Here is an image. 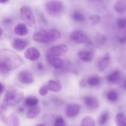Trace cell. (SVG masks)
Instances as JSON below:
<instances>
[{"mask_svg": "<svg viewBox=\"0 0 126 126\" xmlns=\"http://www.w3.org/2000/svg\"><path fill=\"white\" fill-rule=\"evenodd\" d=\"M23 63L22 57L7 49L0 50V75L5 76L19 68Z\"/></svg>", "mask_w": 126, "mask_h": 126, "instance_id": "6da1fadb", "label": "cell"}, {"mask_svg": "<svg viewBox=\"0 0 126 126\" xmlns=\"http://www.w3.org/2000/svg\"><path fill=\"white\" fill-rule=\"evenodd\" d=\"M60 32L55 29L44 30L36 32L33 36L35 42L41 43H47L54 42L61 38Z\"/></svg>", "mask_w": 126, "mask_h": 126, "instance_id": "7a4b0ae2", "label": "cell"}, {"mask_svg": "<svg viewBox=\"0 0 126 126\" xmlns=\"http://www.w3.org/2000/svg\"><path fill=\"white\" fill-rule=\"evenodd\" d=\"M23 98L22 92L15 90H10L6 94L3 103L8 106H14L22 101Z\"/></svg>", "mask_w": 126, "mask_h": 126, "instance_id": "3957f363", "label": "cell"}, {"mask_svg": "<svg viewBox=\"0 0 126 126\" xmlns=\"http://www.w3.org/2000/svg\"><path fill=\"white\" fill-rule=\"evenodd\" d=\"M45 8L49 14L57 15L63 11L64 6L63 3L59 0H51L46 3Z\"/></svg>", "mask_w": 126, "mask_h": 126, "instance_id": "277c9868", "label": "cell"}, {"mask_svg": "<svg viewBox=\"0 0 126 126\" xmlns=\"http://www.w3.org/2000/svg\"><path fill=\"white\" fill-rule=\"evenodd\" d=\"M20 13L23 20L28 26L33 28L36 25V20L31 9L27 6L20 8Z\"/></svg>", "mask_w": 126, "mask_h": 126, "instance_id": "5b68a950", "label": "cell"}, {"mask_svg": "<svg viewBox=\"0 0 126 126\" xmlns=\"http://www.w3.org/2000/svg\"><path fill=\"white\" fill-rule=\"evenodd\" d=\"M46 59L48 64L56 69H62L64 67V62L58 56L47 53Z\"/></svg>", "mask_w": 126, "mask_h": 126, "instance_id": "8992f818", "label": "cell"}, {"mask_svg": "<svg viewBox=\"0 0 126 126\" xmlns=\"http://www.w3.org/2000/svg\"><path fill=\"white\" fill-rule=\"evenodd\" d=\"M70 39L72 42L78 44H81L87 42V37L82 31L76 30L71 33Z\"/></svg>", "mask_w": 126, "mask_h": 126, "instance_id": "52a82bcc", "label": "cell"}, {"mask_svg": "<svg viewBox=\"0 0 126 126\" xmlns=\"http://www.w3.org/2000/svg\"><path fill=\"white\" fill-rule=\"evenodd\" d=\"M68 50L67 46L65 44H62L51 47L47 53L57 56H62L66 54Z\"/></svg>", "mask_w": 126, "mask_h": 126, "instance_id": "ba28073f", "label": "cell"}, {"mask_svg": "<svg viewBox=\"0 0 126 126\" xmlns=\"http://www.w3.org/2000/svg\"><path fill=\"white\" fill-rule=\"evenodd\" d=\"M24 56L26 59L33 62L36 61L40 57L39 51L34 47L29 48L26 51Z\"/></svg>", "mask_w": 126, "mask_h": 126, "instance_id": "9c48e42d", "label": "cell"}, {"mask_svg": "<svg viewBox=\"0 0 126 126\" xmlns=\"http://www.w3.org/2000/svg\"><path fill=\"white\" fill-rule=\"evenodd\" d=\"M80 109V106L77 104H69L65 108V114L69 117H75L79 114Z\"/></svg>", "mask_w": 126, "mask_h": 126, "instance_id": "30bf717a", "label": "cell"}, {"mask_svg": "<svg viewBox=\"0 0 126 126\" xmlns=\"http://www.w3.org/2000/svg\"><path fill=\"white\" fill-rule=\"evenodd\" d=\"M83 102L85 106L90 110H95L99 105L98 99L93 96H86L83 99Z\"/></svg>", "mask_w": 126, "mask_h": 126, "instance_id": "8fae6325", "label": "cell"}, {"mask_svg": "<svg viewBox=\"0 0 126 126\" xmlns=\"http://www.w3.org/2000/svg\"><path fill=\"white\" fill-rule=\"evenodd\" d=\"M19 80L22 83L26 84H32L34 79L31 73L27 71H21L18 75Z\"/></svg>", "mask_w": 126, "mask_h": 126, "instance_id": "7c38bea8", "label": "cell"}, {"mask_svg": "<svg viewBox=\"0 0 126 126\" xmlns=\"http://www.w3.org/2000/svg\"><path fill=\"white\" fill-rule=\"evenodd\" d=\"M110 53H106L99 62L98 69L99 71H104L110 66Z\"/></svg>", "mask_w": 126, "mask_h": 126, "instance_id": "4fadbf2b", "label": "cell"}, {"mask_svg": "<svg viewBox=\"0 0 126 126\" xmlns=\"http://www.w3.org/2000/svg\"><path fill=\"white\" fill-rule=\"evenodd\" d=\"M28 45L26 40L19 38L15 39L12 42V45L13 48L17 51H22L25 49Z\"/></svg>", "mask_w": 126, "mask_h": 126, "instance_id": "5bb4252c", "label": "cell"}, {"mask_svg": "<svg viewBox=\"0 0 126 126\" xmlns=\"http://www.w3.org/2000/svg\"><path fill=\"white\" fill-rule=\"evenodd\" d=\"M48 90L54 92L60 91L62 89V85L59 80H50L46 85Z\"/></svg>", "mask_w": 126, "mask_h": 126, "instance_id": "9a60e30c", "label": "cell"}, {"mask_svg": "<svg viewBox=\"0 0 126 126\" xmlns=\"http://www.w3.org/2000/svg\"><path fill=\"white\" fill-rule=\"evenodd\" d=\"M78 57L81 60L86 62H91L93 59V54L90 51L81 50L78 52Z\"/></svg>", "mask_w": 126, "mask_h": 126, "instance_id": "2e32d148", "label": "cell"}, {"mask_svg": "<svg viewBox=\"0 0 126 126\" xmlns=\"http://www.w3.org/2000/svg\"><path fill=\"white\" fill-rule=\"evenodd\" d=\"M41 112V109L38 106H33L31 107L27 111L26 116L27 118L30 119L35 118H36Z\"/></svg>", "mask_w": 126, "mask_h": 126, "instance_id": "e0dca14e", "label": "cell"}, {"mask_svg": "<svg viewBox=\"0 0 126 126\" xmlns=\"http://www.w3.org/2000/svg\"><path fill=\"white\" fill-rule=\"evenodd\" d=\"M14 32L18 36H25L28 33V30L25 24L20 23L18 24L15 28Z\"/></svg>", "mask_w": 126, "mask_h": 126, "instance_id": "ac0fdd59", "label": "cell"}, {"mask_svg": "<svg viewBox=\"0 0 126 126\" xmlns=\"http://www.w3.org/2000/svg\"><path fill=\"white\" fill-rule=\"evenodd\" d=\"M20 119L15 113H12L8 116L7 125L19 126H20Z\"/></svg>", "mask_w": 126, "mask_h": 126, "instance_id": "d6986e66", "label": "cell"}, {"mask_svg": "<svg viewBox=\"0 0 126 126\" xmlns=\"http://www.w3.org/2000/svg\"><path fill=\"white\" fill-rule=\"evenodd\" d=\"M39 102L38 99L36 96H28L24 100V104L26 107H31L36 106Z\"/></svg>", "mask_w": 126, "mask_h": 126, "instance_id": "ffe728a7", "label": "cell"}, {"mask_svg": "<svg viewBox=\"0 0 126 126\" xmlns=\"http://www.w3.org/2000/svg\"><path fill=\"white\" fill-rule=\"evenodd\" d=\"M115 122L118 126H126V119L125 115L122 113H119L116 116Z\"/></svg>", "mask_w": 126, "mask_h": 126, "instance_id": "44dd1931", "label": "cell"}, {"mask_svg": "<svg viewBox=\"0 0 126 126\" xmlns=\"http://www.w3.org/2000/svg\"><path fill=\"white\" fill-rule=\"evenodd\" d=\"M120 77V74L119 71L116 70L113 71L107 77V80L109 82L114 83L119 81Z\"/></svg>", "mask_w": 126, "mask_h": 126, "instance_id": "7402d4cb", "label": "cell"}, {"mask_svg": "<svg viewBox=\"0 0 126 126\" xmlns=\"http://www.w3.org/2000/svg\"><path fill=\"white\" fill-rule=\"evenodd\" d=\"M115 9L117 12L123 13L126 10V4L123 0H118L115 5Z\"/></svg>", "mask_w": 126, "mask_h": 126, "instance_id": "603a6c76", "label": "cell"}, {"mask_svg": "<svg viewBox=\"0 0 126 126\" xmlns=\"http://www.w3.org/2000/svg\"><path fill=\"white\" fill-rule=\"evenodd\" d=\"M95 122L94 119L90 116H87L84 118L81 123V126H94Z\"/></svg>", "mask_w": 126, "mask_h": 126, "instance_id": "cb8c5ba5", "label": "cell"}, {"mask_svg": "<svg viewBox=\"0 0 126 126\" xmlns=\"http://www.w3.org/2000/svg\"><path fill=\"white\" fill-rule=\"evenodd\" d=\"M101 82V79L99 77L94 76L88 79L87 82L90 86H95L99 84Z\"/></svg>", "mask_w": 126, "mask_h": 126, "instance_id": "d4e9b609", "label": "cell"}, {"mask_svg": "<svg viewBox=\"0 0 126 126\" xmlns=\"http://www.w3.org/2000/svg\"><path fill=\"white\" fill-rule=\"evenodd\" d=\"M109 117V113L107 112H105L102 113L100 116L99 120V123L100 125H103L105 124L108 121Z\"/></svg>", "mask_w": 126, "mask_h": 126, "instance_id": "484cf974", "label": "cell"}, {"mask_svg": "<svg viewBox=\"0 0 126 126\" xmlns=\"http://www.w3.org/2000/svg\"><path fill=\"white\" fill-rule=\"evenodd\" d=\"M107 97L109 101L114 102L117 100L118 96V93L116 91H112L108 93Z\"/></svg>", "mask_w": 126, "mask_h": 126, "instance_id": "4316f807", "label": "cell"}, {"mask_svg": "<svg viewBox=\"0 0 126 126\" xmlns=\"http://www.w3.org/2000/svg\"><path fill=\"white\" fill-rule=\"evenodd\" d=\"M73 18L76 21L79 22H83L85 20L84 16L78 12H75L73 14Z\"/></svg>", "mask_w": 126, "mask_h": 126, "instance_id": "83f0119b", "label": "cell"}, {"mask_svg": "<svg viewBox=\"0 0 126 126\" xmlns=\"http://www.w3.org/2000/svg\"><path fill=\"white\" fill-rule=\"evenodd\" d=\"M66 125L65 121L62 117L57 118L55 120L54 124V125L56 126H65Z\"/></svg>", "mask_w": 126, "mask_h": 126, "instance_id": "f1b7e54d", "label": "cell"}, {"mask_svg": "<svg viewBox=\"0 0 126 126\" xmlns=\"http://www.w3.org/2000/svg\"><path fill=\"white\" fill-rule=\"evenodd\" d=\"M90 19L93 24H97L99 23L101 21L100 16L96 15H91L90 16Z\"/></svg>", "mask_w": 126, "mask_h": 126, "instance_id": "f546056e", "label": "cell"}, {"mask_svg": "<svg viewBox=\"0 0 126 126\" xmlns=\"http://www.w3.org/2000/svg\"><path fill=\"white\" fill-rule=\"evenodd\" d=\"M118 27L121 29L125 28L126 26V20L125 19H121L118 20L117 22Z\"/></svg>", "mask_w": 126, "mask_h": 126, "instance_id": "4dcf8cb0", "label": "cell"}, {"mask_svg": "<svg viewBox=\"0 0 126 126\" xmlns=\"http://www.w3.org/2000/svg\"><path fill=\"white\" fill-rule=\"evenodd\" d=\"M107 37L103 35H99L97 37V40L98 42L101 45H104L107 41Z\"/></svg>", "mask_w": 126, "mask_h": 126, "instance_id": "1f68e13d", "label": "cell"}, {"mask_svg": "<svg viewBox=\"0 0 126 126\" xmlns=\"http://www.w3.org/2000/svg\"><path fill=\"white\" fill-rule=\"evenodd\" d=\"M48 89L46 85H44L40 88L39 90L40 94L42 96L45 95L47 94L48 91Z\"/></svg>", "mask_w": 126, "mask_h": 126, "instance_id": "d6a6232c", "label": "cell"}, {"mask_svg": "<svg viewBox=\"0 0 126 126\" xmlns=\"http://www.w3.org/2000/svg\"><path fill=\"white\" fill-rule=\"evenodd\" d=\"M8 107V105L3 103L0 106V115L3 114L4 112L7 110Z\"/></svg>", "mask_w": 126, "mask_h": 126, "instance_id": "836d02e7", "label": "cell"}, {"mask_svg": "<svg viewBox=\"0 0 126 126\" xmlns=\"http://www.w3.org/2000/svg\"><path fill=\"white\" fill-rule=\"evenodd\" d=\"M12 19L10 18H5L3 19L2 23L3 25H8L11 24L12 22Z\"/></svg>", "mask_w": 126, "mask_h": 126, "instance_id": "e575fe53", "label": "cell"}, {"mask_svg": "<svg viewBox=\"0 0 126 126\" xmlns=\"http://www.w3.org/2000/svg\"><path fill=\"white\" fill-rule=\"evenodd\" d=\"M44 66L43 63L42 62H39L37 64V68L39 70H42L44 69Z\"/></svg>", "mask_w": 126, "mask_h": 126, "instance_id": "d590c367", "label": "cell"}, {"mask_svg": "<svg viewBox=\"0 0 126 126\" xmlns=\"http://www.w3.org/2000/svg\"><path fill=\"white\" fill-rule=\"evenodd\" d=\"M86 85V82L84 79H81L79 82V86L81 87H85Z\"/></svg>", "mask_w": 126, "mask_h": 126, "instance_id": "8d00e7d4", "label": "cell"}, {"mask_svg": "<svg viewBox=\"0 0 126 126\" xmlns=\"http://www.w3.org/2000/svg\"><path fill=\"white\" fill-rule=\"evenodd\" d=\"M17 111H18V112L20 114H23L25 110L23 107H18Z\"/></svg>", "mask_w": 126, "mask_h": 126, "instance_id": "74e56055", "label": "cell"}, {"mask_svg": "<svg viewBox=\"0 0 126 126\" xmlns=\"http://www.w3.org/2000/svg\"><path fill=\"white\" fill-rule=\"evenodd\" d=\"M4 90H5V87H4V85L2 84L0 82V94L2 93Z\"/></svg>", "mask_w": 126, "mask_h": 126, "instance_id": "f35d334b", "label": "cell"}, {"mask_svg": "<svg viewBox=\"0 0 126 126\" xmlns=\"http://www.w3.org/2000/svg\"><path fill=\"white\" fill-rule=\"evenodd\" d=\"M119 41L120 43H122V44H124L126 42V37L125 36L121 37L119 39Z\"/></svg>", "mask_w": 126, "mask_h": 126, "instance_id": "ab89813d", "label": "cell"}, {"mask_svg": "<svg viewBox=\"0 0 126 126\" xmlns=\"http://www.w3.org/2000/svg\"><path fill=\"white\" fill-rule=\"evenodd\" d=\"M9 0H0V3H5L8 2Z\"/></svg>", "mask_w": 126, "mask_h": 126, "instance_id": "60d3db41", "label": "cell"}, {"mask_svg": "<svg viewBox=\"0 0 126 126\" xmlns=\"http://www.w3.org/2000/svg\"><path fill=\"white\" fill-rule=\"evenodd\" d=\"M3 34V30L0 27V37L2 36Z\"/></svg>", "mask_w": 126, "mask_h": 126, "instance_id": "b9f144b4", "label": "cell"}, {"mask_svg": "<svg viewBox=\"0 0 126 126\" xmlns=\"http://www.w3.org/2000/svg\"><path fill=\"white\" fill-rule=\"evenodd\" d=\"M46 125L44 124H39L37 125V126H46Z\"/></svg>", "mask_w": 126, "mask_h": 126, "instance_id": "7bdbcfd3", "label": "cell"}]
</instances>
